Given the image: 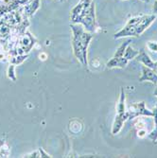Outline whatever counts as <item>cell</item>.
Returning <instances> with one entry per match:
<instances>
[{"mask_svg":"<svg viewBox=\"0 0 157 158\" xmlns=\"http://www.w3.org/2000/svg\"><path fill=\"white\" fill-rule=\"evenodd\" d=\"M47 54L46 53H41L40 54V59H42V60H46L47 59Z\"/></svg>","mask_w":157,"mask_h":158,"instance_id":"cell-10","label":"cell"},{"mask_svg":"<svg viewBox=\"0 0 157 158\" xmlns=\"http://www.w3.org/2000/svg\"><path fill=\"white\" fill-rule=\"evenodd\" d=\"M153 70L155 71V72L157 73V62L154 63V66H153Z\"/></svg>","mask_w":157,"mask_h":158,"instance_id":"cell-11","label":"cell"},{"mask_svg":"<svg viewBox=\"0 0 157 158\" xmlns=\"http://www.w3.org/2000/svg\"><path fill=\"white\" fill-rule=\"evenodd\" d=\"M128 63V60L126 58H124V57H121V58H114L107 63V66L108 67H125V65L127 64Z\"/></svg>","mask_w":157,"mask_h":158,"instance_id":"cell-4","label":"cell"},{"mask_svg":"<svg viewBox=\"0 0 157 158\" xmlns=\"http://www.w3.org/2000/svg\"><path fill=\"white\" fill-rule=\"evenodd\" d=\"M140 81H149L153 83H157V73L155 71L146 65L142 66V77L139 79Z\"/></svg>","mask_w":157,"mask_h":158,"instance_id":"cell-3","label":"cell"},{"mask_svg":"<svg viewBox=\"0 0 157 158\" xmlns=\"http://www.w3.org/2000/svg\"><path fill=\"white\" fill-rule=\"evenodd\" d=\"M138 54H139L138 50H134L132 47H127L123 57H124V58H126L128 61H129L131 59H134V57H136Z\"/></svg>","mask_w":157,"mask_h":158,"instance_id":"cell-6","label":"cell"},{"mask_svg":"<svg viewBox=\"0 0 157 158\" xmlns=\"http://www.w3.org/2000/svg\"><path fill=\"white\" fill-rule=\"evenodd\" d=\"M147 47L151 51L157 52V42H148Z\"/></svg>","mask_w":157,"mask_h":158,"instance_id":"cell-8","label":"cell"},{"mask_svg":"<svg viewBox=\"0 0 157 158\" xmlns=\"http://www.w3.org/2000/svg\"><path fill=\"white\" fill-rule=\"evenodd\" d=\"M129 44H130V41H128V42L124 43L123 45H121L120 48L117 50V52L115 54V58H121V57H123L125 50H126V48L129 46Z\"/></svg>","mask_w":157,"mask_h":158,"instance_id":"cell-7","label":"cell"},{"mask_svg":"<svg viewBox=\"0 0 157 158\" xmlns=\"http://www.w3.org/2000/svg\"><path fill=\"white\" fill-rule=\"evenodd\" d=\"M137 60L141 63H143L144 65L153 69V66H154V62L151 61V59L150 57L144 52V50H141L138 54V57H137Z\"/></svg>","mask_w":157,"mask_h":158,"instance_id":"cell-5","label":"cell"},{"mask_svg":"<svg viewBox=\"0 0 157 158\" xmlns=\"http://www.w3.org/2000/svg\"><path fill=\"white\" fill-rule=\"evenodd\" d=\"M118 114L116 117L115 123H114V126H113V131H112L114 135L118 134L120 131V129L122 128V125H123V122L126 119H128V112L125 110V94L123 90H121L119 102L118 104Z\"/></svg>","mask_w":157,"mask_h":158,"instance_id":"cell-1","label":"cell"},{"mask_svg":"<svg viewBox=\"0 0 157 158\" xmlns=\"http://www.w3.org/2000/svg\"><path fill=\"white\" fill-rule=\"evenodd\" d=\"M155 144H157V141H155Z\"/></svg>","mask_w":157,"mask_h":158,"instance_id":"cell-13","label":"cell"},{"mask_svg":"<svg viewBox=\"0 0 157 158\" xmlns=\"http://www.w3.org/2000/svg\"><path fill=\"white\" fill-rule=\"evenodd\" d=\"M128 118H134L138 116H148V117H153V113L146 109L145 102H142L140 103L132 104L129 106L128 109Z\"/></svg>","mask_w":157,"mask_h":158,"instance_id":"cell-2","label":"cell"},{"mask_svg":"<svg viewBox=\"0 0 157 158\" xmlns=\"http://www.w3.org/2000/svg\"><path fill=\"white\" fill-rule=\"evenodd\" d=\"M135 126H136V128H137V129H139V130H141V129H143V128H144L145 123H144V121H142L141 119H139V120H137V122L135 123Z\"/></svg>","mask_w":157,"mask_h":158,"instance_id":"cell-9","label":"cell"},{"mask_svg":"<svg viewBox=\"0 0 157 158\" xmlns=\"http://www.w3.org/2000/svg\"><path fill=\"white\" fill-rule=\"evenodd\" d=\"M154 95H155V96H157V88H156V90L154 91Z\"/></svg>","mask_w":157,"mask_h":158,"instance_id":"cell-12","label":"cell"}]
</instances>
